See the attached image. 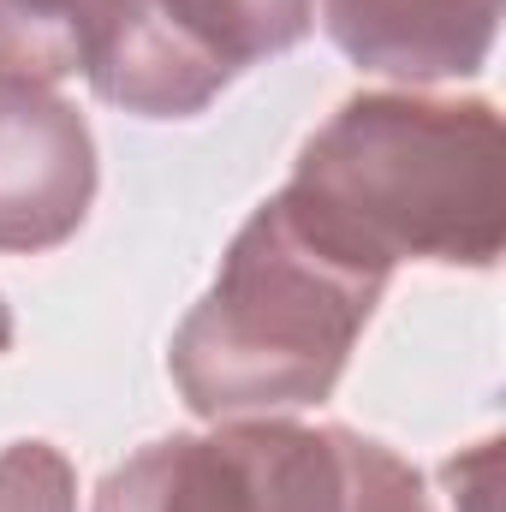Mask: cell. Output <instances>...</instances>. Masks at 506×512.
Listing matches in <instances>:
<instances>
[{"mask_svg": "<svg viewBox=\"0 0 506 512\" xmlns=\"http://www.w3.org/2000/svg\"><path fill=\"white\" fill-rule=\"evenodd\" d=\"M286 197L352 256L495 268L506 227L501 114L483 96L370 90L316 131Z\"/></svg>", "mask_w": 506, "mask_h": 512, "instance_id": "6da1fadb", "label": "cell"}, {"mask_svg": "<svg viewBox=\"0 0 506 512\" xmlns=\"http://www.w3.org/2000/svg\"><path fill=\"white\" fill-rule=\"evenodd\" d=\"M143 0H0V78H90Z\"/></svg>", "mask_w": 506, "mask_h": 512, "instance_id": "8992f818", "label": "cell"}, {"mask_svg": "<svg viewBox=\"0 0 506 512\" xmlns=\"http://www.w3.org/2000/svg\"><path fill=\"white\" fill-rule=\"evenodd\" d=\"M310 18H322L352 66L399 84H441L483 72L501 0H316Z\"/></svg>", "mask_w": 506, "mask_h": 512, "instance_id": "5b68a950", "label": "cell"}, {"mask_svg": "<svg viewBox=\"0 0 506 512\" xmlns=\"http://www.w3.org/2000/svg\"><path fill=\"white\" fill-rule=\"evenodd\" d=\"M96 203V137L54 84L0 78V251L66 245Z\"/></svg>", "mask_w": 506, "mask_h": 512, "instance_id": "277c9868", "label": "cell"}, {"mask_svg": "<svg viewBox=\"0 0 506 512\" xmlns=\"http://www.w3.org/2000/svg\"><path fill=\"white\" fill-rule=\"evenodd\" d=\"M78 477L60 447L48 441H12L0 453V512H72Z\"/></svg>", "mask_w": 506, "mask_h": 512, "instance_id": "52a82bcc", "label": "cell"}, {"mask_svg": "<svg viewBox=\"0 0 506 512\" xmlns=\"http://www.w3.org/2000/svg\"><path fill=\"white\" fill-rule=\"evenodd\" d=\"M387 268L328 239L286 191L239 227L215 286L179 322L167 370L197 417L322 405L370 328Z\"/></svg>", "mask_w": 506, "mask_h": 512, "instance_id": "7a4b0ae2", "label": "cell"}, {"mask_svg": "<svg viewBox=\"0 0 506 512\" xmlns=\"http://www.w3.org/2000/svg\"><path fill=\"white\" fill-rule=\"evenodd\" d=\"M96 512H435L417 465L346 423L239 417L114 465Z\"/></svg>", "mask_w": 506, "mask_h": 512, "instance_id": "3957f363", "label": "cell"}, {"mask_svg": "<svg viewBox=\"0 0 506 512\" xmlns=\"http://www.w3.org/2000/svg\"><path fill=\"white\" fill-rule=\"evenodd\" d=\"M6 346H12V304L0 298V352H6Z\"/></svg>", "mask_w": 506, "mask_h": 512, "instance_id": "9c48e42d", "label": "cell"}, {"mask_svg": "<svg viewBox=\"0 0 506 512\" xmlns=\"http://www.w3.org/2000/svg\"><path fill=\"white\" fill-rule=\"evenodd\" d=\"M256 6H262V12L292 36V42H304V30L316 24V18H310V6H316V0H256Z\"/></svg>", "mask_w": 506, "mask_h": 512, "instance_id": "ba28073f", "label": "cell"}]
</instances>
